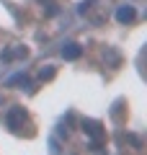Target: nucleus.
<instances>
[{"instance_id": "f257e3e1", "label": "nucleus", "mask_w": 147, "mask_h": 155, "mask_svg": "<svg viewBox=\"0 0 147 155\" xmlns=\"http://www.w3.org/2000/svg\"><path fill=\"white\" fill-rule=\"evenodd\" d=\"M21 122H23V109H11L5 114V127L8 129H13V132H18V127H21Z\"/></svg>"}, {"instance_id": "f03ea898", "label": "nucleus", "mask_w": 147, "mask_h": 155, "mask_svg": "<svg viewBox=\"0 0 147 155\" xmlns=\"http://www.w3.org/2000/svg\"><path fill=\"white\" fill-rule=\"evenodd\" d=\"M134 16H137L134 5H119V11H116V21L119 23H132Z\"/></svg>"}, {"instance_id": "7ed1b4c3", "label": "nucleus", "mask_w": 147, "mask_h": 155, "mask_svg": "<svg viewBox=\"0 0 147 155\" xmlns=\"http://www.w3.org/2000/svg\"><path fill=\"white\" fill-rule=\"evenodd\" d=\"M80 54H83V47L75 44V41H67V44L62 47V57H65V60H77Z\"/></svg>"}, {"instance_id": "20e7f679", "label": "nucleus", "mask_w": 147, "mask_h": 155, "mask_svg": "<svg viewBox=\"0 0 147 155\" xmlns=\"http://www.w3.org/2000/svg\"><path fill=\"white\" fill-rule=\"evenodd\" d=\"M83 129L93 137V145H98V140H101V124L98 122H83Z\"/></svg>"}, {"instance_id": "39448f33", "label": "nucleus", "mask_w": 147, "mask_h": 155, "mask_svg": "<svg viewBox=\"0 0 147 155\" xmlns=\"http://www.w3.org/2000/svg\"><path fill=\"white\" fill-rule=\"evenodd\" d=\"M13 57H26V47H16V49L3 52V54H0V60H3V62H8V60H13Z\"/></svg>"}, {"instance_id": "423d86ee", "label": "nucleus", "mask_w": 147, "mask_h": 155, "mask_svg": "<svg viewBox=\"0 0 147 155\" xmlns=\"http://www.w3.org/2000/svg\"><path fill=\"white\" fill-rule=\"evenodd\" d=\"M52 75H54V67L47 65V70H41V80H44V78H52Z\"/></svg>"}]
</instances>
